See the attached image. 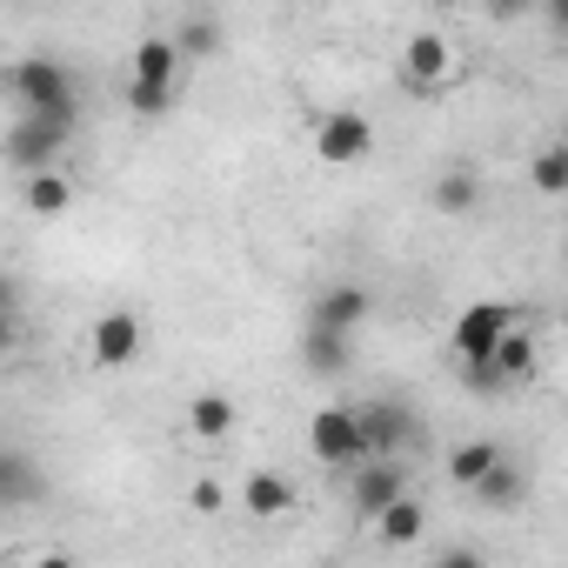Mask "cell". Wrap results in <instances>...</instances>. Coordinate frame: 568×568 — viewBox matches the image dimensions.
Listing matches in <instances>:
<instances>
[{
  "label": "cell",
  "instance_id": "cell-1",
  "mask_svg": "<svg viewBox=\"0 0 568 568\" xmlns=\"http://www.w3.org/2000/svg\"><path fill=\"white\" fill-rule=\"evenodd\" d=\"M8 94L21 101V114H61V121L81 114V81H74V68L54 61V54H28V61H14Z\"/></svg>",
  "mask_w": 568,
  "mask_h": 568
},
{
  "label": "cell",
  "instance_id": "cell-2",
  "mask_svg": "<svg viewBox=\"0 0 568 568\" xmlns=\"http://www.w3.org/2000/svg\"><path fill=\"white\" fill-rule=\"evenodd\" d=\"M68 134H74V121H61V114H21L8 128V141H0V154H8V168L34 174V168H54L68 154Z\"/></svg>",
  "mask_w": 568,
  "mask_h": 568
},
{
  "label": "cell",
  "instance_id": "cell-3",
  "mask_svg": "<svg viewBox=\"0 0 568 568\" xmlns=\"http://www.w3.org/2000/svg\"><path fill=\"white\" fill-rule=\"evenodd\" d=\"M308 455H315V462H328V468H355V462L368 455L362 422H355V408H348V402H335V408H315V415H308Z\"/></svg>",
  "mask_w": 568,
  "mask_h": 568
},
{
  "label": "cell",
  "instance_id": "cell-4",
  "mask_svg": "<svg viewBox=\"0 0 568 568\" xmlns=\"http://www.w3.org/2000/svg\"><path fill=\"white\" fill-rule=\"evenodd\" d=\"M141 348H148V322L134 308L94 315V328H88V362L94 368H128V362H141Z\"/></svg>",
  "mask_w": 568,
  "mask_h": 568
},
{
  "label": "cell",
  "instance_id": "cell-5",
  "mask_svg": "<svg viewBox=\"0 0 568 568\" xmlns=\"http://www.w3.org/2000/svg\"><path fill=\"white\" fill-rule=\"evenodd\" d=\"M368 148H375V121L362 108H335L315 121V154L328 168H355V161H368Z\"/></svg>",
  "mask_w": 568,
  "mask_h": 568
},
{
  "label": "cell",
  "instance_id": "cell-6",
  "mask_svg": "<svg viewBox=\"0 0 568 568\" xmlns=\"http://www.w3.org/2000/svg\"><path fill=\"white\" fill-rule=\"evenodd\" d=\"M402 488H408V462H402V455H362L355 475H348V508L375 521Z\"/></svg>",
  "mask_w": 568,
  "mask_h": 568
},
{
  "label": "cell",
  "instance_id": "cell-7",
  "mask_svg": "<svg viewBox=\"0 0 568 568\" xmlns=\"http://www.w3.org/2000/svg\"><path fill=\"white\" fill-rule=\"evenodd\" d=\"M355 422H362L368 455H408L422 442V428H415V415L402 402H355Z\"/></svg>",
  "mask_w": 568,
  "mask_h": 568
},
{
  "label": "cell",
  "instance_id": "cell-8",
  "mask_svg": "<svg viewBox=\"0 0 568 568\" xmlns=\"http://www.w3.org/2000/svg\"><path fill=\"white\" fill-rule=\"evenodd\" d=\"M508 322H515L508 302H475V308H462V315H455V335H448V342H455V362H488Z\"/></svg>",
  "mask_w": 568,
  "mask_h": 568
},
{
  "label": "cell",
  "instance_id": "cell-9",
  "mask_svg": "<svg viewBox=\"0 0 568 568\" xmlns=\"http://www.w3.org/2000/svg\"><path fill=\"white\" fill-rule=\"evenodd\" d=\"M448 74H455L448 34H408V48H402V81H408V94H442Z\"/></svg>",
  "mask_w": 568,
  "mask_h": 568
},
{
  "label": "cell",
  "instance_id": "cell-10",
  "mask_svg": "<svg viewBox=\"0 0 568 568\" xmlns=\"http://www.w3.org/2000/svg\"><path fill=\"white\" fill-rule=\"evenodd\" d=\"M368 308H375V295L368 288H355V281H335V288H322L315 302H308V322H328V328H362L368 322Z\"/></svg>",
  "mask_w": 568,
  "mask_h": 568
},
{
  "label": "cell",
  "instance_id": "cell-11",
  "mask_svg": "<svg viewBox=\"0 0 568 568\" xmlns=\"http://www.w3.org/2000/svg\"><path fill=\"white\" fill-rule=\"evenodd\" d=\"M48 495V475L34 468V455L21 448H0V508H28Z\"/></svg>",
  "mask_w": 568,
  "mask_h": 568
},
{
  "label": "cell",
  "instance_id": "cell-12",
  "mask_svg": "<svg viewBox=\"0 0 568 568\" xmlns=\"http://www.w3.org/2000/svg\"><path fill=\"white\" fill-rule=\"evenodd\" d=\"M134 88H181V48H174V34H148L134 48Z\"/></svg>",
  "mask_w": 568,
  "mask_h": 568
},
{
  "label": "cell",
  "instance_id": "cell-13",
  "mask_svg": "<svg viewBox=\"0 0 568 568\" xmlns=\"http://www.w3.org/2000/svg\"><path fill=\"white\" fill-rule=\"evenodd\" d=\"M348 328H328V322H308L302 328V368L308 375H342L348 368Z\"/></svg>",
  "mask_w": 568,
  "mask_h": 568
},
{
  "label": "cell",
  "instance_id": "cell-14",
  "mask_svg": "<svg viewBox=\"0 0 568 568\" xmlns=\"http://www.w3.org/2000/svg\"><path fill=\"white\" fill-rule=\"evenodd\" d=\"M488 368H495L508 388H515V382H528V375L541 368V348H535V335H528L521 322H508V328H501V342H495V355H488Z\"/></svg>",
  "mask_w": 568,
  "mask_h": 568
},
{
  "label": "cell",
  "instance_id": "cell-15",
  "mask_svg": "<svg viewBox=\"0 0 568 568\" xmlns=\"http://www.w3.org/2000/svg\"><path fill=\"white\" fill-rule=\"evenodd\" d=\"M21 201H28V214H68L74 207V181L61 168H34V174H21Z\"/></svg>",
  "mask_w": 568,
  "mask_h": 568
},
{
  "label": "cell",
  "instance_id": "cell-16",
  "mask_svg": "<svg viewBox=\"0 0 568 568\" xmlns=\"http://www.w3.org/2000/svg\"><path fill=\"white\" fill-rule=\"evenodd\" d=\"M422 528H428V508H422L408 488H402V495H395V501L375 515V535H382L388 548H408V541H422Z\"/></svg>",
  "mask_w": 568,
  "mask_h": 568
},
{
  "label": "cell",
  "instance_id": "cell-17",
  "mask_svg": "<svg viewBox=\"0 0 568 568\" xmlns=\"http://www.w3.org/2000/svg\"><path fill=\"white\" fill-rule=\"evenodd\" d=\"M241 508L261 515V521H281V515H295V488L281 481V475H267V468H254L247 488H241Z\"/></svg>",
  "mask_w": 568,
  "mask_h": 568
},
{
  "label": "cell",
  "instance_id": "cell-18",
  "mask_svg": "<svg viewBox=\"0 0 568 568\" xmlns=\"http://www.w3.org/2000/svg\"><path fill=\"white\" fill-rule=\"evenodd\" d=\"M187 428H194V442H227V435H234V402H227L221 388L194 395V402H187Z\"/></svg>",
  "mask_w": 568,
  "mask_h": 568
},
{
  "label": "cell",
  "instance_id": "cell-19",
  "mask_svg": "<svg viewBox=\"0 0 568 568\" xmlns=\"http://www.w3.org/2000/svg\"><path fill=\"white\" fill-rule=\"evenodd\" d=\"M501 455H508V448H501V442H488V435H481V442H462V448L448 455V481L468 495V488H475V481H481V475L501 462Z\"/></svg>",
  "mask_w": 568,
  "mask_h": 568
},
{
  "label": "cell",
  "instance_id": "cell-20",
  "mask_svg": "<svg viewBox=\"0 0 568 568\" xmlns=\"http://www.w3.org/2000/svg\"><path fill=\"white\" fill-rule=\"evenodd\" d=\"M468 495H475L481 508H515V501L528 495V475H521V468H515V462L501 455V462H495V468H488V475H481V481L468 488Z\"/></svg>",
  "mask_w": 568,
  "mask_h": 568
},
{
  "label": "cell",
  "instance_id": "cell-21",
  "mask_svg": "<svg viewBox=\"0 0 568 568\" xmlns=\"http://www.w3.org/2000/svg\"><path fill=\"white\" fill-rule=\"evenodd\" d=\"M475 194H481L475 168H448V174L435 181V207H442V214H468V207H475Z\"/></svg>",
  "mask_w": 568,
  "mask_h": 568
},
{
  "label": "cell",
  "instance_id": "cell-22",
  "mask_svg": "<svg viewBox=\"0 0 568 568\" xmlns=\"http://www.w3.org/2000/svg\"><path fill=\"white\" fill-rule=\"evenodd\" d=\"M528 174H535V194H568V148H561V141H548V148L535 154V168H528Z\"/></svg>",
  "mask_w": 568,
  "mask_h": 568
},
{
  "label": "cell",
  "instance_id": "cell-23",
  "mask_svg": "<svg viewBox=\"0 0 568 568\" xmlns=\"http://www.w3.org/2000/svg\"><path fill=\"white\" fill-rule=\"evenodd\" d=\"M174 48H181V54H194V61H207V54L221 48V28H214V21H187V28L174 34Z\"/></svg>",
  "mask_w": 568,
  "mask_h": 568
},
{
  "label": "cell",
  "instance_id": "cell-24",
  "mask_svg": "<svg viewBox=\"0 0 568 568\" xmlns=\"http://www.w3.org/2000/svg\"><path fill=\"white\" fill-rule=\"evenodd\" d=\"M187 501H194V515H221V501H227V495H221V481H194V488H187Z\"/></svg>",
  "mask_w": 568,
  "mask_h": 568
},
{
  "label": "cell",
  "instance_id": "cell-25",
  "mask_svg": "<svg viewBox=\"0 0 568 568\" xmlns=\"http://www.w3.org/2000/svg\"><path fill=\"white\" fill-rule=\"evenodd\" d=\"M14 342H21V315L0 308V355H14Z\"/></svg>",
  "mask_w": 568,
  "mask_h": 568
},
{
  "label": "cell",
  "instance_id": "cell-26",
  "mask_svg": "<svg viewBox=\"0 0 568 568\" xmlns=\"http://www.w3.org/2000/svg\"><path fill=\"white\" fill-rule=\"evenodd\" d=\"M0 308H14V315H21V281H14V274H0Z\"/></svg>",
  "mask_w": 568,
  "mask_h": 568
},
{
  "label": "cell",
  "instance_id": "cell-27",
  "mask_svg": "<svg viewBox=\"0 0 568 568\" xmlns=\"http://www.w3.org/2000/svg\"><path fill=\"white\" fill-rule=\"evenodd\" d=\"M521 8H528V0H488V14H495V21H508V14H521Z\"/></svg>",
  "mask_w": 568,
  "mask_h": 568
},
{
  "label": "cell",
  "instance_id": "cell-28",
  "mask_svg": "<svg viewBox=\"0 0 568 568\" xmlns=\"http://www.w3.org/2000/svg\"><path fill=\"white\" fill-rule=\"evenodd\" d=\"M435 8H468V0H435Z\"/></svg>",
  "mask_w": 568,
  "mask_h": 568
}]
</instances>
